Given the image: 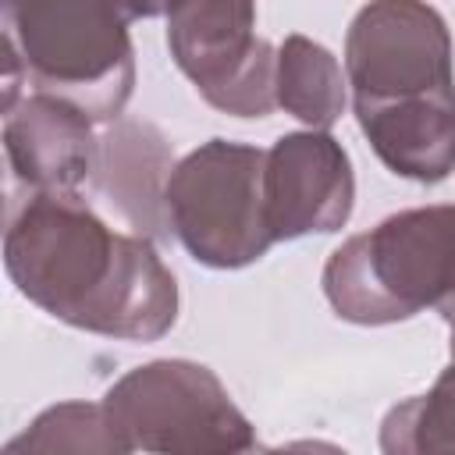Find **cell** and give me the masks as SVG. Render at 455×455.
<instances>
[{
  "label": "cell",
  "instance_id": "obj_1",
  "mask_svg": "<svg viewBox=\"0 0 455 455\" xmlns=\"http://www.w3.org/2000/svg\"><path fill=\"white\" fill-rule=\"evenodd\" d=\"M4 267L53 320L156 341L178 320V281L146 235L114 231L78 192H25L7 206Z\"/></svg>",
  "mask_w": 455,
  "mask_h": 455
},
{
  "label": "cell",
  "instance_id": "obj_2",
  "mask_svg": "<svg viewBox=\"0 0 455 455\" xmlns=\"http://www.w3.org/2000/svg\"><path fill=\"white\" fill-rule=\"evenodd\" d=\"M4 107L18 85L60 96L96 124L117 121L135 92V50L117 0H0Z\"/></svg>",
  "mask_w": 455,
  "mask_h": 455
},
{
  "label": "cell",
  "instance_id": "obj_3",
  "mask_svg": "<svg viewBox=\"0 0 455 455\" xmlns=\"http://www.w3.org/2000/svg\"><path fill=\"white\" fill-rule=\"evenodd\" d=\"M338 320L384 327L455 299V203L412 206L341 242L320 274Z\"/></svg>",
  "mask_w": 455,
  "mask_h": 455
},
{
  "label": "cell",
  "instance_id": "obj_4",
  "mask_svg": "<svg viewBox=\"0 0 455 455\" xmlns=\"http://www.w3.org/2000/svg\"><path fill=\"white\" fill-rule=\"evenodd\" d=\"M355 121L455 107L451 32L427 0H370L345 32Z\"/></svg>",
  "mask_w": 455,
  "mask_h": 455
},
{
  "label": "cell",
  "instance_id": "obj_5",
  "mask_svg": "<svg viewBox=\"0 0 455 455\" xmlns=\"http://www.w3.org/2000/svg\"><path fill=\"white\" fill-rule=\"evenodd\" d=\"M267 153L210 139L185 153L164 188V217L185 252L213 270H238L267 256L274 235L263 203Z\"/></svg>",
  "mask_w": 455,
  "mask_h": 455
},
{
  "label": "cell",
  "instance_id": "obj_6",
  "mask_svg": "<svg viewBox=\"0 0 455 455\" xmlns=\"http://www.w3.org/2000/svg\"><path fill=\"white\" fill-rule=\"evenodd\" d=\"M103 405L132 451L231 455L256 448V430L220 377L192 359H153L110 384Z\"/></svg>",
  "mask_w": 455,
  "mask_h": 455
},
{
  "label": "cell",
  "instance_id": "obj_7",
  "mask_svg": "<svg viewBox=\"0 0 455 455\" xmlns=\"http://www.w3.org/2000/svg\"><path fill=\"white\" fill-rule=\"evenodd\" d=\"M167 50L213 110L267 117L277 107V50L256 36V0H171Z\"/></svg>",
  "mask_w": 455,
  "mask_h": 455
},
{
  "label": "cell",
  "instance_id": "obj_8",
  "mask_svg": "<svg viewBox=\"0 0 455 455\" xmlns=\"http://www.w3.org/2000/svg\"><path fill=\"white\" fill-rule=\"evenodd\" d=\"M263 203L274 242L341 231L355 203V174L345 146L320 132H288L267 149Z\"/></svg>",
  "mask_w": 455,
  "mask_h": 455
},
{
  "label": "cell",
  "instance_id": "obj_9",
  "mask_svg": "<svg viewBox=\"0 0 455 455\" xmlns=\"http://www.w3.org/2000/svg\"><path fill=\"white\" fill-rule=\"evenodd\" d=\"M92 117L50 92H25L4 107V156L25 192H78L100 167Z\"/></svg>",
  "mask_w": 455,
  "mask_h": 455
},
{
  "label": "cell",
  "instance_id": "obj_10",
  "mask_svg": "<svg viewBox=\"0 0 455 455\" xmlns=\"http://www.w3.org/2000/svg\"><path fill=\"white\" fill-rule=\"evenodd\" d=\"M164 139L146 124H121L100 142V185L139 228L156 224V206L164 210V188L171 174Z\"/></svg>",
  "mask_w": 455,
  "mask_h": 455
},
{
  "label": "cell",
  "instance_id": "obj_11",
  "mask_svg": "<svg viewBox=\"0 0 455 455\" xmlns=\"http://www.w3.org/2000/svg\"><path fill=\"white\" fill-rule=\"evenodd\" d=\"M274 92L284 114H291L306 128L327 132L345 114L348 78L327 46L295 32V36H284V43L277 46Z\"/></svg>",
  "mask_w": 455,
  "mask_h": 455
},
{
  "label": "cell",
  "instance_id": "obj_12",
  "mask_svg": "<svg viewBox=\"0 0 455 455\" xmlns=\"http://www.w3.org/2000/svg\"><path fill=\"white\" fill-rule=\"evenodd\" d=\"M7 455H128L132 444L114 427L103 402H60L43 409L18 437L4 444Z\"/></svg>",
  "mask_w": 455,
  "mask_h": 455
},
{
  "label": "cell",
  "instance_id": "obj_13",
  "mask_svg": "<svg viewBox=\"0 0 455 455\" xmlns=\"http://www.w3.org/2000/svg\"><path fill=\"white\" fill-rule=\"evenodd\" d=\"M380 448L387 455H455V363L427 395H412L384 416Z\"/></svg>",
  "mask_w": 455,
  "mask_h": 455
},
{
  "label": "cell",
  "instance_id": "obj_14",
  "mask_svg": "<svg viewBox=\"0 0 455 455\" xmlns=\"http://www.w3.org/2000/svg\"><path fill=\"white\" fill-rule=\"evenodd\" d=\"M167 4L171 0H117V7L124 11L128 21H135V18H160V14H167Z\"/></svg>",
  "mask_w": 455,
  "mask_h": 455
},
{
  "label": "cell",
  "instance_id": "obj_15",
  "mask_svg": "<svg viewBox=\"0 0 455 455\" xmlns=\"http://www.w3.org/2000/svg\"><path fill=\"white\" fill-rule=\"evenodd\" d=\"M448 355H451V363H455V313L448 316Z\"/></svg>",
  "mask_w": 455,
  "mask_h": 455
}]
</instances>
